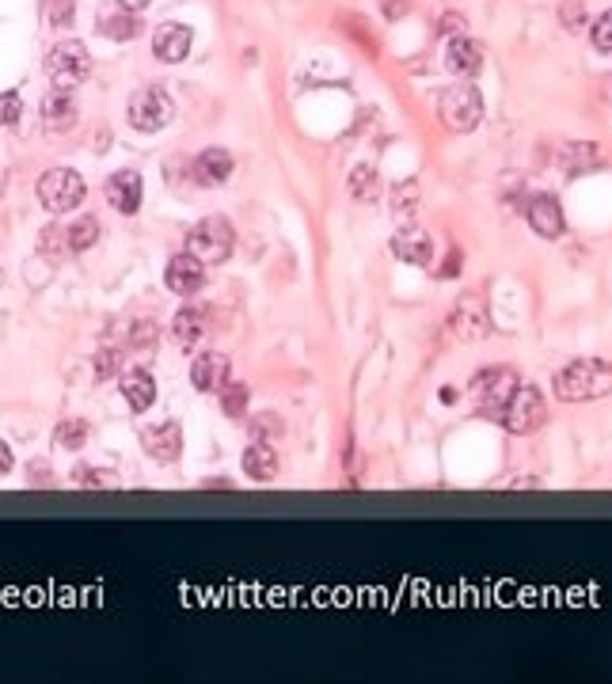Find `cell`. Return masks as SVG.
<instances>
[{"mask_svg": "<svg viewBox=\"0 0 612 684\" xmlns=\"http://www.w3.org/2000/svg\"><path fill=\"white\" fill-rule=\"evenodd\" d=\"M232 247H236V232H232V225L225 217H206V221H198L187 232V251L206 266L225 263L232 255Z\"/></svg>", "mask_w": 612, "mask_h": 684, "instance_id": "5b68a950", "label": "cell"}, {"mask_svg": "<svg viewBox=\"0 0 612 684\" xmlns=\"http://www.w3.org/2000/svg\"><path fill=\"white\" fill-rule=\"evenodd\" d=\"M65 240H69V251H88V247L99 244V221L92 213L77 217L73 225L65 228Z\"/></svg>", "mask_w": 612, "mask_h": 684, "instance_id": "484cf974", "label": "cell"}, {"mask_svg": "<svg viewBox=\"0 0 612 684\" xmlns=\"http://www.w3.org/2000/svg\"><path fill=\"white\" fill-rule=\"evenodd\" d=\"M517 384H521V377H517L510 365H491V369L476 373V377H472V399H476V411L479 415H487V418H502L510 396L517 392Z\"/></svg>", "mask_w": 612, "mask_h": 684, "instance_id": "3957f363", "label": "cell"}, {"mask_svg": "<svg viewBox=\"0 0 612 684\" xmlns=\"http://www.w3.org/2000/svg\"><path fill=\"white\" fill-rule=\"evenodd\" d=\"M248 430H251V441H274V437H282L286 426H282V418L278 415L263 411V415H251Z\"/></svg>", "mask_w": 612, "mask_h": 684, "instance_id": "f546056e", "label": "cell"}, {"mask_svg": "<svg viewBox=\"0 0 612 684\" xmlns=\"http://www.w3.org/2000/svg\"><path fill=\"white\" fill-rule=\"evenodd\" d=\"M118 384H122L126 407H130V411H137V415H141V411H149V407L156 403V380H153V373H149V369H126Z\"/></svg>", "mask_w": 612, "mask_h": 684, "instance_id": "ffe728a7", "label": "cell"}, {"mask_svg": "<svg viewBox=\"0 0 612 684\" xmlns=\"http://www.w3.org/2000/svg\"><path fill=\"white\" fill-rule=\"evenodd\" d=\"M194 175H198V183H206V187H221V183L232 175V152L229 149H202L198 152V160H194Z\"/></svg>", "mask_w": 612, "mask_h": 684, "instance_id": "7402d4cb", "label": "cell"}, {"mask_svg": "<svg viewBox=\"0 0 612 684\" xmlns=\"http://www.w3.org/2000/svg\"><path fill=\"white\" fill-rule=\"evenodd\" d=\"M346 187H350V198H358V202H377L381 198V175L369 164H358V168L350 171Z\"/></svg>", "mask_w": 612, "mask_h": 684, "instance_id": "d4e9b609", "label": "cell"}, {"mask_svg": "<svg viewBox=\"0 0 612 684\" xmlns=\"http://www.w3.org/2000/svg\"><path fill=\"white\" fill-rule=\"evenodd\" d=\"M126 118H130V126L141 133H160L168 122L175 118V99L160 84H149V88H141V92L130 95V103H126Z\"/></svg>", "mask_w": 612, "mask_h": 684, "instance_id": "8992f818", "label": "cell"}, {"mask_svg": "<svg viewBox=\"0 0 612 684\" xmlns=\"http://www.w3.org/2000/svg\"><path fill=\"white\" fill-rule=\"evenodd\" d=\"M278 472H282V460L274 453V445L270 441H251L244 449V475L255 479V483H274Z\"/></svg>", "mask_w": 612, "mask_h": 684, "instance_id": "d6986e66", "label": "cell"}, {"mask_svg": "<svg viewBox=\"0 0 612 684\" xmlns=\"http://www.w3.org/2000/svg\"><path fill=\"white\" fill-rule=\"evenodd\" d=\"M23 114L20 92H0V126H16Z\"/></svg>", "mask_w": 612, "mask_h": 684, "instance_id": "836d02e7", "label": "cell"}, {"mask_svg": "<svg viewBox=\"0 0 612 684\" xmlns=\"http://www.w3.org/2000/svg\"><path fill=\"white\" fill-rule=\"evenodd\" d=\"M388 202H392V213H396L400 221H411V217L419 213V202H422L419 179H403V183H396L392 194H388Z\"/></svg>", "mask_w": 612, "mask_h": 684, "instance_id": "cb8c5ba5", "label": "cell"}, {"mask_svg": "<svg viewBox=\"0 0 612 684\" xmlns=\"http://www.w3.org/2000/svg\"><path fill=\"white\" fill-rule=\"evenodd\" d=\"M149 4H153V0H118V8H122V12H145V8H149Z\"/></svg>", "mask_w": 612, "mask_h": 684, "instance_id": "7bdbcfd3", "label": "cell"}, {"mask_svg": "<svg viewBox=\"0 0 612 684\" xmlns=\"http://www.w3.org/2000/svg\"><path fill=\"white\" fill-rule=\"evenodd\" d=\"M381 12L388 19H403L411 12V4H407V0H381Z\"/></svg>", "mask_w": 612, "mask_h": 684, "instance_id": "ab89813d", "label": "cell"}, {"mask_svg": "<svg viewBox=\"0 0 612 684\" xmlns=\"http://www.w3.org/2000/svg\"><path fill=\"white\" fill-rule=\"evenodd\" d=\"M122 373V354L118 350H99L96 354V380H111Z\"/></svg>", "mask_w": 612, "mask_h": 684, "instance_id": "e575fe53", "label": "cell"}, {"mask_svg": "<svg viewBox=\"0 0 612 684\" xmlns=\"http://www.w3.org/2000/svg\"><path fill=\"white\" fill-rule=\"evenodd\" d=\"M130 342H134L137 350H153V346H156V323L153 320L134 323V335H130Z\"/></svg>", "mask_w": 612, "mask_h": 684, "instance_id": "74e56055", "label": "cell"}, {"mask_svg": "<svg viewBox=\"0 0 612 684\" xmlns=\"http://www.w3.org/2000/svg\"><path fill=\"white\" fill-rule=\"evenodd\" d=\"M0 282H4V270H0Z\"/></svg>", "mask_w": 612, "mask_h": 684, "instance_id": "7dc6e473", "label": "cell"}, {"mask_svg": "<svg viewBox=\"0 0 612 684\" xmlns=\"http://www.w3.org/2000/svg\"><path fill=\"white\" fill-rule=\"evenodd\" d=\"M191 27L187 23H160L153 31V54L160 61H168V65H179V61H187L191 54Z\"/></svg>", "mask_w": 612, "mask_h": 684, "instance_id": "5bb4252c", "label": "cell"}, {"mask_svg": "<svg viewBox=\"0 0 612 684\" xmlns=\"http://www.w3.org/2000/svg\"><path fill=\"white\" fill-rule=\"evenodd\" d=\"M438 35L449 42V38H464L468 35V19L460 16V12H445V16L438 19Z\"/></svg>", "mask_w": 612, "mask_h": 684, "instance_id": "8d00e7d4", "label": "cell"}, {"mask_svg": "<svg viewBox=\"0 0 612 684\" xmlns=\"http://www.w3.org/2000/svg\"><path fill=\"white\" fill-rule=\"evenodd\" d=\"M392 255H396L400 263L430 266V259H434V240H430V232H426V228L407 225L392 236Z\"/></svg>", "mask_w": 612, "mask_h": 684, "instance_id": "9a60e30c", "label": "cell"}, {"mask_svg": "<svg viewBox=\"0 0 612 684\" xmlns=\"http://www.w3.org/2000/svg\"><path fill=\"white\" fill-rule=\"evenodd\" d=\"M141 194H145V183L134 168H122L107 179V202L118 209V213H137L141 209Z\"/></svg>", "mask_w": 612, "mask_h": 684, "instance_id": "2e32d148", "label": "cell"}, {"mask_svg": "<svg viewBox=\"0 0 612 684\" xmlns=\"http://www.w3.org/2000/svg\"><path fill=\"white\" fill-rule=\"evenodd\" d=\"M0 194H4V179H0Z\"/></svg>", "mask_w": 612, "mask_h": 684, "instance_id": "bcb514c9", "label": "cell"}, {"mask_svg": "<svg viewBox=\"0 0 612 684\" xmlns=\"http://www.w3.org/2000/svg\"><path fill=\"white\" fill-rule=\"evenodd\" d=\"M141 445L156 464H175L183 456V426L179 422H153L141 430Z\"/></svg>", "mask_w": 612, "mask_h": 684, "instance_id": "30bf717a", "label": "cell"}, {"mask_svg": "<svg viewBox=\"0 0 612 684\" xmlns=\"http://www.w3.org/2000/svg\"><path fill=\"white\" fill-rule=\"evenodd\" d=\"M54 441H58L61 449H84V441H88V422H84V418H65L58 430H54Z\"/></svg>", "mask_w": 612, "mask_h": 684, "instance_id": "f1b7e54d", "label": "cell"}, {"mask_svg": "<svg viewBox=\"0 0 612 684\" xmlns=\"http://www.w3.org/2000/svg\"><path fill=\"white\" fill-rule=\"evenodd\" d=\"M164 285L172 293H179V297H191V293H198L206 285V263H198L191 251L172 255L168 266H164Z\"/></svg>", "mask_w": 612, "mask_h": 684, "instance_id": "7c38bea8", "label": "cell"}, {"mask_svg": "<svg viewBox=\"0 0 612 684\" xmlns=\"http://www.w3.org/2000/svg\"><path fill=\"white\" fill-rule=\"evenodd\" d=\"M73 12H77V8H73V0H58V4L50 8V23H54V27H65V23L73 19Z\"/></svg>", "mask_w": 612, "mask_h": 684, "instance_id": "f35d334b", "label": "cell"}, {"mask_svg": "<svg viewBox=\"0 0 612 684\" xmlns=\"http://www.w3.org/2000/svg\"><path fill=\"white\" fill-rule=\"evenodd\" d=\"M206 335H210V323H206V316H202L198 308H183V312H175L172 339H175L179 350H198V346L206 342Z\"/></svg>", "mask_w": 612, "mask_h": 684, "instance_id": "44dd1931", "label": "cell"}, {"mask_svg": "<svg viewBox=\"0 0 612 684\" xmlns=\"http://www.w3.org/2000/svg\"><path fill=\"white\" fill-rule=\"evenodd\" d=\"M559 164H563V171H571V175L601 168V145H593V141H571L567 149L559 152Z\"/></svg>", "mask_w": 612, "mask_h": 684, "instance_id": "603a6c76", "label": "cell"}, {"mask_svg": "<svg viewBox=\"0 0 612 684\" xmlns=\"http://www.w3.org/2000/svg\"><path fill=\"white\" fill-rule=\"evenodd\" d=\"M525 221H529V228H533L540 240H559L563 228H567L563 206H559V198H552V194H533L525 202Z\"/></svg>", "mask_w": 612, "mask_h": 684, "instance_id": "9c48e42d", "label": "cell"}, {"mask_svg": "<svg viewBox=\"0 0 612 684\" xmlns=\"http://www.w3.org/2000/svg\"><path fill=\"white\" fill-rule=\"evenodd\" d=\"M88 73H92V54H88V46L77 42V38H65V42H58L46 54V76H50V84L58 92L80 88L88 80Z\"/></svg>", "mask_w": 612, "mask_h": 684, "instance_id": "7a4b0ae2", "label": "cell"}, {"mask_svg": "<svg viewBox=\"0 0 612 684\" xmlns=\"http://www.w3.org/2000/svg\"><path fill=\"white\" fill-rule=\"evenodd\" d=\"M544 418H548L544 392H540L536 384H517V392L510 396L506 411H502V426H506L510 434L525 437V434H533V430H540Z\"/></svg>", "mask_w": 612, "mask_h": 684, "instance_id": "ba28073f", "label": "cell"}, {"mask_svg": "<svg viewBox=\"0 0 612 684\" xmlns=\"http://www.w3.org/2000/svg\"><path fill=\"white\" fill-rule=\"evenodd\" d=\"M457 388H449V384H445V388H441V403H457Z\"/></svg>", "mask_w": 612, "mask_h": 684, "instance_id": "ee69618b", "label": "cell"}, {"mask_svg": "<svg viewBox=\"0 0 612 684\" xmlns=\"http://www.w3.org/2000/svg\"><path fill=\"white\" fill-rule=\"evenodd\" d=\"M460 263H464V255H460V251H449V259H445V263H441L438 278H457Z\"/></svg>", "mask_w": 612, "mask_h": 684, "instance_id": "60d3db41", "label": "cell"}, {"mask_svg": "<svg viewBox=\"0 0 612 684\" xmlns=\"http://www.w3.org/2000/svg\"><path fill=\"white\" fill-rule=\"evenodd\" d=\"M77 118H80V111L69 92H58V88H54V92L42 99V126L50 133H69L77 126Z\"/></svg>", "mask_w": 612, "mask_h": 684, "instance_id": "ac0fdd59", "label": "cell"}, {"mask_svg": "<svg viewBox=\"0 0 612 684\" xmlns=\"http://www.w3.org/2000/svg\"><path fill=\"white\" fill-rule=\"evenodd\" d=\"M339 23H343V27H350L346 35L354 38V42H362V46H365V50H369V54H377V42L369 38V23H365L362 16H358V19H354V16H343V19H339Z\"/></svg>", "mask_w": 612, "mask_h": 684, "instance_id": "d590c367", "label": "cell"}, {"mask_svg": "<svg viewBox=\"0 0 612 684\" xmlns=\"http://www.w3.org/2000/svg\"><path fill=\"white\" fill-rule=\"evenodd\" d=\"M12 464H16V456H12V449H8V441H0V475L12 472Z\"/></svg>", "mask_w": 612, "mask_h": 684, "instance_id": "b9f144b4", "label": "cell"}, {"mask_svg": "<svg viewBox=\"0 0 612 684\" xmlns=\"http://www.w3.org/2000/svg\"><path fill=\"white\" fill-rule=\"evenodd\" d=\"M438 118L445 130L453 133H472L483 122V95L476 84H457L445 88L438 99Z\"/></svg>", "mask_w": 612, "mask_h": 684, "instance_id": "277c9868", "label": "cell"}, {"mask_svg": "<svg viewBox=\"0 0 612 684\" xmlns=\"http://www.w3.org/2000/svg\"><path fill=\"white\" fill-rule=\"evenodd\" d=\"M35 194H39V202L50 213H69V209H77L84 202L88 187H84V179L73 168H50L42 171Z\"/></svg>", "mask_w": 612, "mask_h": 684, "instance_id": "52a82bcc", "label": "cell"}, {"mask_svg": "<svg viewBox=\"0 0 612 684\" xmlns=\"http://www.w3.org/2000/svg\"><path fill=\"white\" fill-rule=\"evenodd\" d=\"M39 251L42 255H65L69 251V240H65V228L58 225H50V228H42V236H39Z\"/></svg>", "mask_w": 612, "mask_h": 684, "instance_id": "1f68e13d", "label": "cell"}, {"mask_svg": "<svg viewBox=\"0 0 612 684\" xmlns=\"http://www.w3.org/2000/svg\"><path fill=\"white\" fill-rule=\"evenodd\" d=\"M99 31L115 42H130L141 31V19L134 12H115V16H99Z\"/></svg>", "mask_w": 612, "mask_h": 684, "instance_id": "4316f807", "label": "cell"}, {"mask_svg": "<svg viewBox=\"0 0 612 684\" xmlns=\"http://www.w3.org/2000/svg\"><path fill=\"white\" fill-rule=\"evenodd\" d=\"M445 69L457 76H479V69H483V46L468 35L449 38V46H445Z\"/></svg>", "mask_w": 612, "mask_h": 684, "instance_id": "e0dca14e", "label": "cell"}, {"mask_svg": "<svg viewBox=\"0 0 612 684\" xmlns=\"http://www.w3.org/2000/svg\"><path fill=\"white\" fill-rule=\"evenodd\" d=\"M202 487H213V491H225V487H229V479H206Z\"/></svg>", "mask_w": 612, "mask_h": 684, "instance_id": "f6af8a7d", "label": "cell"}, {"mask_svg": "<svg viewBox=\"0 0 612 684\" xmlns=\"http://www.w3.org/2000/svg\"><path fill=\"white\" fill-rule=\"evenodd\" d=\"M232 380V358L221 350H206L198 354L191 365V384L198 392H221Z\"/></svg>", "mask_w": 612, "mask_h": 684, "instance_id": "4fadbf2b", "label": "cell"}, {"mask_svg": "<svg viewBox=\"0 0 612 684\" xmlns=\"http://www.w3.org/2000/svg\"><path fill=\"white\" fill-rule=\"evenodd\" d=\"M590 42H593V50H601V54H612V8L593 19Z\"/></svg>", "mask_w": 612, "mask_h": 684, "instance_id": "4dcf8cb0", "label": "cell"}, {"mask_svg": "<svg viewBox=\"0 0 612 684\" xmlns=\"http://www.w3.org/2000/svg\"><path fill=\"white\" fill-rule=\"evenodd\" d=\"M559 23H563L567 31H582V23H586V4H582V0H563V4H559Z\"/></svg>", "mask_w": 612, "mask_h": 684, "instance_id": "d6a6232c", "label": "cell"}, {"mask_svg": "<svg viewBox=\"0 0 612 684\" xmlns=\"http://www.w3.org/2000/svg\"><path fill=\"white\" fill-rule=\"evenodd\" d=\"M555 396L563 403H593L612 396V361L578 358L555 373Z\"/></svg>", "mask_w": 612, "mask_h": 684, "instance_id": "6da1fadb", "label": "cell"}, {"mask_svg": "<svg viewBox=\"0 0 612 684\" xmlns=\"http://www.w3.org/2000/svg\"><path fill=\"white\" fill-rule=\"evenodd\" d=\"M248 399H251V392H248V384H225L221 388V411L229 418H244L248 415Z\"/></svg>", "mask_w": 612, "mask_h": 684, "instance_id": "83f0119b", "label": "cell"}, {"mask_svg": "<svg viewBox=\"0 0 612 684\" xmlns=\"http://www.w3.org/2000/svg\"><path fill=\"white\" fill-rule=\"evenodd\" d=\"M449 327H453V335L460 342H479L487 339V331H491V320H487V308L479 297H460L457 308H453V316H449Z\"/></svg>", "mask_w": 612, "mask_h": 684, "instance_id": "8fae6325", "label": "cell"}]
</instances>
